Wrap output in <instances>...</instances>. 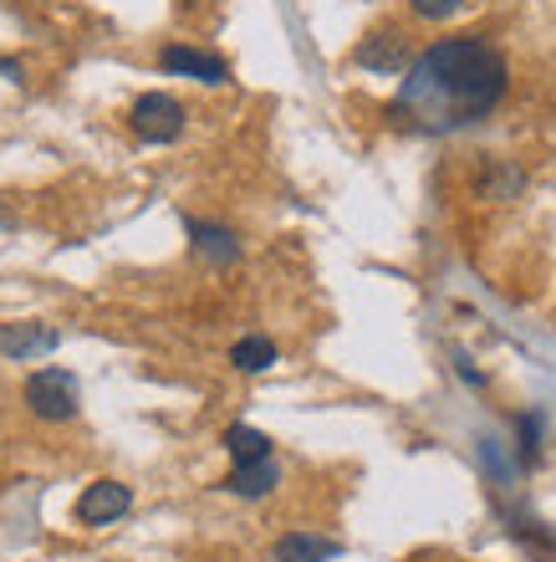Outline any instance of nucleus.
Instances as JSON below:
<instances>
[{
    "mask_svg": "<svg viewBox=\"0 0 556 562\" xmlns=\"http://www.w3.org/2000/svg\"><path fill=\"white\" fill-rule=\"evenodd\" d=\"M506 57L490 42H434L404 67L398 88V119H409L419 134H459L490 119L506 98Z\"/></svg>",
    "mask_w": 556,
    "mask_h": 562,
    "instance_id": "f257e3e1",
    "label": "nucleus"
},
{
    "mask_svg": "<svg viewBox=\"0 0 556 562\" xmlns=\"http://www.w3.org/2000/svg\"><path fill=\"white\" fill-rule=\"evenodd\" d=\"M21 400H26V409L36 419H46V425H67V419H77V409H82V389H77V379L67 369H36L26 379V389H21Z\"/></svg>",
    "mask_w": 556,
    "mask_h": 562,
    "instance_id": "f03ea898",
    "label": "nucleus"
},
{
    "mask_svg": "<svg viewBox=\"0 0 556 562\" xmlns=\"http://www.w3.org/2000/svg\"><path fill=\"white\" fill-rule=\"evenodd\" d=\"M184 123H190V113H184V103L169 98V92H144V98L128 108V128L144 138V144H174V138L184 134Z\"/></svg>",
    "mask_w": 556,
    "mask_h": 562,
    "instance_id": "7ed1b4c3",
    "label": "nucleus"
},
{
    "mask_svg": "<svg viewBox=\"0 0 556 562\" xmlns=\"http://www.w3.org/2000/svg\"><path fill=\"white\" fill-rule=\"evenodd\" d=\"M159 67L169 77H190V82H205V88H225L230 82V61L215 57V52H200L190 42H169L159 52Z\"/></svg>",
    "mask_w": 556,
    "mask_h": 562,
    "instance_id": "20e7f679",
    "label": "nucleus"
},
{
    "mask_svg": "<svg viewBox=\"0 0 556 562\" xmlns=\"http://www.w3.org/2000/svg\"><path fill=\"white\" fill-rule=\"evenodd\" d=\"M133 512V491L123 481H92L82 496H77V521L82 527H107V521L128 517Z\"/></svg>",
    "mask_w": 556,
    "mask_h": 562,
    "instance_id": "39448f33",
    "label": "nucleus"
},
{
    "mask_svg": "<svg viewBox=\"0 0 556 562\" xmlns=\"http://www.w3.org/2000/svg\"><path fill=\"white\" fill-rule=\"evenodd\" d=\"M184 231H190V251L205 261V267L225 271L240 261V236H235L230 225L220 221H184Z\"/></svg>",
    "mask_w": 556,
    "mask_h": 562,
    "instance_id": "423d86ee",
    "label": "nucleus"
},
{
    "mask_svg": "<svg viewBox=\"0 0 556 562\" xmlns=\"http://www.w3.org/2000/svg\"><path fill=\"white\" fill-rule=\"evenodd\" d=\"M61 342L57 327L46 323H5L0 327V353L15 358V363H31V358H46Z\"/></svg>",
    "mask_w": 556,
    "mask_h": 562,
    "instance_id": "0eeeda50",
    "label": "nucleus"
},
{
    "mask_svg": "<svg viewBox=\"0 0 556 562\" xmlns=\"http://www.w3.org/2000/svg\"><path fill=\"white\" fill-rule=\"evenodd\" d=\"M276 486H281L276 456H271V460H250V465H235V471L220 481V491L240 496V502H261V496H271Z\"/></svg>",
    "mask_w": 556,
    "mask_h": 562,
    "instance_id": "6e6552de",
    "label": "nucleus"
},
{
    "mask_svg": "<svg viewBox=\"0 0 556 562\" xmlns=\"http://www.w3.org/2000/svg\"><path fill=\"white\" fill-rule=\"evenodd\" d=\"M352 61L367 67V72H398V67L409 61V52H404V31H373V36L352 52Z\"/></svg>",
    "mask_w": 556,
    "mask_h": 562,
    "instance_id": "1a4fd4ad",
    "label": "nucleus"
},
{
    "mask_svg": "<svg viewBox=\"0 0 556 562\" xmlns=\"http://www.w3.org/2000/svg\"><path fill=\"white\" fill-rule=\"evenodd\" d=\"M337 552H342V542L317 532H286L276 542V562H332Z\"/></svg>",
    "mask_w": 556,
    "mask_h": 562,
    "instance_id": "9d476101",
    "label": "nucleus"
},
{
    "mask_svg": "<svg viewBox=\"0 0 556 562\" xmlns=\"http://www.w3.org/2000/svg\"><path fill=\"white\" fill-rule=\"evenodd\" d=\"M225 450H230L235 465H250V460H271L276 456V445H271V435L256 425H230L225 429Z\"/></svg>",
    "mask_w": 556,
    "mask_h": 562,
    "instance_id": "9b49d317",
    "label": "nucleus"
},
{
    "mask_svg": "<svg viewBox=\"0 0 556 562\" xmlns=\"http://www.w3.org/2000/svg\"><path fill=\"white\" fill-rule=\"evenodd\" d=\"M276 358H281L276 342L265 338V333H250V338H240L230 348V369L235 373H265L271 363H276Z\"/></svg>",
    "mask_w": 556,
    "mask_h": 562,
    "instance_id": "f8f14e48",
    "label": "nucleus"
},
{
    "mask_svg": "<svg viewBox=\"0 0 556 562\" xmlns=\"http://www.w3.org/2000/svg\"><path fill=\"white\" fill-rule=\"evenodd\" d=\"M413 15H424V21H450V15L465 11V0H409Z\"/></svg>",
    "mask_w": 556,
    "mask_h": 562,
    "instance_id": "ddd939ff",
    "label": "nucleus"
},
{
    "mask_svg": "<svg viewBox=\"0 0 556 562\" xmlns=\"http://www.w3.org/2000/svg\"><path fill=\"white\" fill-rule=\"evenodd\" d=\"M515 425H521V456L536 460V450H542V419H536V415H521Z\"/></svg>",
    "mask_w": 556,
    "mask_h": 562,
    "instance_id": "4468645a",
    "label": "nucleus"
},
{
    "mask_svg": "<svg viewBox=\"0 0 556 562\" xmlns=\"http://www.w3.org/2000/svg\"><path fill=\"white\" fill-rule=\"evenodd\" d=\"M0 77H11V82H21V61H0Z\"/></svg>",
    "mask_w": 556,
    "mask_h": 562,
    "instance_id": "2eb2a0df",
    "label": "nucleus"
}]
</instances>
